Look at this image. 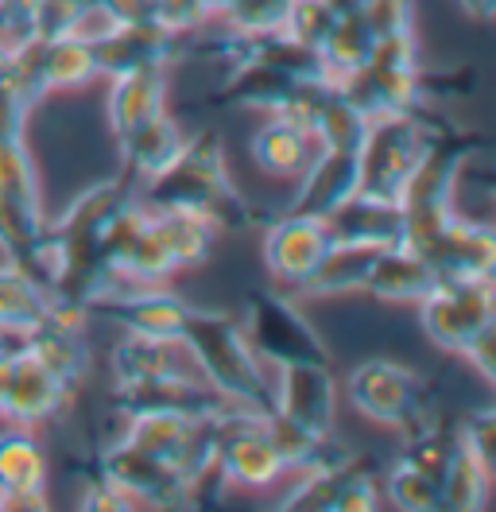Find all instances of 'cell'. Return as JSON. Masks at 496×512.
<instances>
[{"instance_id":"7dc6e473","label":"cell","mask_w":496,"mask_h":512,"mask_svg":"<svg viewBox=\"0 0 496 512\" xmlns=\"http://www.w3.org/2000/svg\"><path fill=\"white\" fill-rule=\"evenodd\" d=\"M326 4H330L338 16H345V12H361V4H365V0H326Z\"/></svg>"},{"instance_id":"4fadbf2b","label":"cell","mask_w":496,"mask_h":512,"mask_svg":"<svg viewBox=\"0 0 496 512\" xmlns=\"http://www.w3.org/2000/svg\"><path fill=\"white\" fill-rule=\"evenodd\" d=\"M357 191H361V160H357V152L318 148L310 156L307 171L299 175V187H295L291 206L283 214H307V218L330 222Z\"/></svg>"},{"instance_id":"bcb514c9","label":"cell","mask_w":496,"mask_h":512,"mask_svg":"<svg viewBox=\"0 0 496 512\" xmlns=\"http://www.w3.org/2000/svg\"><path fill=\"white\" fill-rule=\"evenodd\" d=\"M0 82H12V47L0 43Z\"/></svg>"},{"instance_id":"cb8c5ba5","label":"cell","mask_w":496,"mask_h":512,"mask_svg":"<svg viewBox=\"0 0 496 512\" xmlns=\"http://www.w3.org/2000/svg\"><path fill=\"white\" fill-rule=\"evenodd\" d=\"M334 237L345 241H372V245H400L403 241V210L400 202H384L372 194H353L338 214L330 218Z\"/></svg>"},{"instance_id":"ee69618b","label":"cell","mask_w":496,"mask_h":512,"mask_svg":"<svg viewBox=\"0 0 496 512\" xmlns=\"http://www.w3.org/2000/svg\"><path fill=\"white\" fill-rule=\"evenodd\" d=\"M0 509H20V512H28V509H35V512H43L47 509V493L39 489V493H0Z\"/></svg>"},{"instance_id":"277c9868","label":"cell","mask_w":496,"mask_h":512,"mask_svg":"<svg viewBox=\"0 0 496 512\" xmlns=\"http://www.w3.org/2000/svg\"><path fill=\"white\" fill-rule=\"evenodd\" d=\"M47 237V218L39 206V175L24 136L0 140V253L8 264L35 276V260Z\"/></svg>"},{"instance_id":"7bdbcfd3","label":"cell","mask_w":496,"mask_h":512,"mask_svg":"<svg viewBox=\"0 0 496 512\" xmlns=\"http://www.w3.org/2000/svg\"><path fill=\"white\" fill-rule=\"evenodd\" d=\"M97 8L117 24H152L155 20V0H97Z\"/></svg>"},{"instance_id":"6da1fadb","label":"cell","mask_w":496,"mask_h":512,"mask_svg":"<svg viewBox=\"0 0 496 512\" xmlns=\"http://www.w3.org/2000/svg\"><path fill=\"white\" fill-rule=\"evenodd\" d=\"M132 198L144 210H194V214L210 218L217 233L245 229L252 222V206L225 171L221 140L214 128L186 136L175 163L167 171H159L155 179L140 183V191H132Z\"/></svg>"},{"instance_id":"e0dca14e","label":"cell","mask_w":496,"mask_h":512,"mask_svg":"<svg viewBox=\"0 0 496 512\" xmlns=\"http://www.w3.org/2000/svg\"><path fill=\"white\" fill-rule=\"evenodd\" d=\"M179 35H171L159 24H124L113 28L101 39H93V59H97V74L105 78H121L132 70H148V66H167L175 55Z\"/></svg>"},{"instance_id":"44dd1931","label":"cell","mask_w":496,"mask_h":512,"mask_svg":"<svg viewBox=\"0 0 496 512\" xmlns=\"http://www.w3.org/2000/svg\"><path fill=\"white\" fill-rule=\"evenodd\" d=\"M314 156V132L291 117L268 113L264 128L252 136V160L272 179H299Z\"/></svg>"},{"instance_id":"d4e9b609","label":"cell","mask_w":496,"mask_h":512,"mask_svg":"<svg viewBox=\"0 0 496 512\" xmlns=\"http://www.w3.org/2000/svg\"><path fill=\"white\" fill-rule=\"evenodd\" d=\"M155 233L163 237L167 253L175 256L179 272L183 268H198L206 256L214 253V241L221 237L217 225L194 210H148Z\"/></svg>"},{"instance_id":"d6986e66","label":"cell","mask_w":496,"mask_h":512,"mask_svg":"<svg viewBox=\"0 0 496 512\" xmlns=\"http://www.w3.org/2000/svg\"><path fill=\"white\" fill-rule=\"evenodd\" d=\"M186 144V132L179 128L175 117L167 113H155L152 121H144L140 128H132L128 136L121 140V152H124V183H148L155 179L159 171H167L175 156L183 152Z\"/></svg>"},{"instance_id":"52a82bcc","label":"cell","mask_w":496,"mask_h":512,"mask_svg":"<svg viewBox=\"0 0 496 512\" xmlns=\"http://www.w3.org/2000/svg\"><path fill=\"white\" fill-rule=\"evenodd\" d=\"M419 322L434 346L450 353H465L477 338L496 330V288L493 276L462 280V276H438L419 303Z\"/></svg>"},{"instance_id":"9a60e30c","label":"cell","mask_w":496,"mask_h":512,"mask_svg":"<svg viewBox=\"0 0 496 512\" xmlns=\"http://www.w3.org/2000/svg\"><path fill=\"white\" fill-rule=\"evenodd\" d=\"M74 388L55 377L28 346H20L16 361H12V381H8V396H4V419L16 427H39L47 419H55L70 404Z\"/></svg>"},{"instance_id":"ffe728a7","label":"cell","mask_w":496,"mask_h":512,"mask_svg":"<svg viewBox=\"0 0 496 512\" xmlns=\"http://www.w3.org/2000/svg\"><path fill=\"white\" fill-rule=\"evenodd\" d=\"M109 128L121 144L132 128L152 121L155 113H163L167 105V66H148V70H132L121 78H109Z\"/></svg>"},{"instance_id":"8992f818","label":"cell","mask_w":496,"mask_h":512,"mask_svg":"<svg viewBox=\"0 0 496 512\" xmlns=\"http://www.w3.org/2000/svg\"><path fill=\"white\" fill-rule=\"evenodd\" d=\"M353 105H361L369 117L380 113H407L427 105L423 97V66H419V47L415 32L384 35L372 39V51L357 74H349L338 86Z\"/></svg>"},{"instance_id":"4316f807","label":"cell","mask_w":496,"mask_h":512,"mask_svg":"<svg viewBox=\"0 0 496 512\" xmlns=\"http://www.w3.org/2000/svg\"><path fill=\"white\" fill-rule=\"evenodd\" d=\"M47 485V454L31 427L0 431V493H39Z\"/></svg>"},{"instance_id":"8d00e7d4","label":"cell","mask_w":496,"mask_h":512,"mask_svg":"<svg viewBox=\"0 0 496 512\" xmlns=\"http://www.w3.org/2000/svg\"><path fill=\"white\" fill-rule=\"evenodd\" d=\"M376 505H380V485H376V478H372V470L365 466V462L345 458L334 512H372Z\"/></svg>"},{"instance_id":"d590c367","label":"cell","mask_w":496,"mask_h":512,"mask_svg":"<svg viewBox=\"0 0 496 512\" xmlns=\"http://www.w3.org/2000/svg\"><path fill=\"white\" fill-rule=\"evenodd\" d=\"M334 24H338V12H334L326 0H291L287 20H283V32L291 35L295 43L318 51V47L326 43V35H330Z\"/></svg>"},{"instance_id":"b9f144b4","label":"cell","mask_w":496,"mask_h":512,"mask_svg":"<svg viewBox=\"0 0 496 512\" xmlns=\"http://www.w3.org/2000/svg\"><path fill=\"white\" fill-rule=\"evenodd\" d=\"M82 509H101V512H124L132 509V501L124 497L121 489L113 485V481L105 478V474H97V478L82 489Z\"/></svg>"},{"instance_id":"2e32d148","label":"cell","mask_w":496,"mask_h":512,"mask_svg":"<svg viewBox=\"0 0 496 512\" xmlns=\"http://www.w3.org/2000/svg\"><path fill=\"white\" fill-rule=\"evenodd\" d=\"M438 276H462V280H485L496 272V233L489 222L454 214L450 222L423 245Z\"/></svg>"},{"instance_id":"7a4b0ae2","label":"cell","mask_w":496,"mask_h":512,"mask_svg":"<svg viewBox=\"0 0 496 512\" xmlns=\"http://www.w3.org/2000/svg\"><path fill=\"white\" fill-rule=\"evenodd\" d=\"M179 346L194 361L198 377L210 384L225 404H237L248 412L272 408V365H264L252 353L241 315L190 307Z\"/></svg>"},{"instance_id":"7402d4cb","label":"cell","mask_w":496,"mask_h":512,"mask_svg":"<svg viewBox=\"0 0 496 512\" xmlns=\"http://www.w3.org/2000/svg\"><path fill=\"white\" fill-rule=\"evenodd\" d=\"M384 245H372V241H345L334 237V245L326 249L322 264L314 268L303 295L307 299H341V295H353V291H365V276H369L372 260Z\"/></svg>"},{"instance_id":"7c38bea8","label":"cell","mask_w":496,"mask_h":512,"mask_svg":"<svg viewBox=\"0 0 496 512\" xmlns=\"http://www.w3.org/2000/svg\"><path fill=\"white\" fill-rule=\"evenodd\" d=\"M97 474H105L128 501H148L155 509H186L183 474L155 462L152 454L132 447L128 439H117L113 447L101 450Z\"/></svg>"},{"instance_id":"4dcf8cb0","label":"cell","mask_w":496,"mask_h":512,"mask_svg":"<svg viewBox=\"0 0 496 512\" xmlns=\"http://www.w3.org/2000/svg\"><path fill=\"white\" fill-rule=\"evenodd\" d=\"M369 113L361 105H353L349 97L341 94L338 86L330 90V97L322 101L318 117H314V144L318 148H338V152H361L365 132H369Z\"/></svg>"},{"instance_id":"9c48e42d","label":"cell","mask_w":496,"mask_h":512,"mask_svg":"<svg viewBox=\"0 0 496 512\" xmlns=\"http://www.w3.org/2000/svg\"><path fill=\"white\" fill-rule=\"evenodd\" d=\"M93 311L121 322L124 334L152 338V342H179L190 315V307L163 284H124V280L105 291L90 307V315Z\"/></svg>"},{"instance_id":"60d3db41","label":"cell","mask_w":496,"mask_h":512,"mask_svg":"<svg viewBox=\"0 0 496 512\" xmlns=\"http://www.w3.org/2000/svg\"><path fill=\"white\" fill-rule=\"evenodd\" d=\"M31 105L12 90V82H0V140L4 136H24Z\"/></svg>"},{"instance_id":"484cf974","label":"cell","mask_w":496,"mask_h":512,"mask_svg":"<svg viewBox=\"0 0 496 512\" xmlns=\"http://www.w3.org/2000/svg\"><path fill=\"white\" fill-rule=\"evenodd\" d=\"M51 311H55V303H51L47 288L31 272L4 260V268H0V330L28 334Z\"/></svg>"},{"instance_id":"d6a6232c","label":"cell","mask_w":496,"mask_h":512,"mask_svg":"<svg viewBox=\"0 0 496 512\" xmlns=\"http://www.w3.org/2000/svg\"><path fill=\"white\" fill-rule=\"evenodd\" d=\"M93 0H35L31 8V35L51 43V39H66L78 35L86 16H90Z\"/></svg>"},{"instance_id":"83f0119b","label":"cell","mask_w":496,"mask_h":512,"mask_svg":"<svg viewBox=\"0 0 496 512\" xmlns=\"http://www.w3.org/2000/svg\"><path fill=\"white\" fill-rule=\"evenodd\" d=\"M489 485H493V470L481 458H473L458 439V450L450 454L442 481H438V509L481 512L489 505Z\"/></svg>"},{"instance_id":"74e56055","label":"cell","mask_w":496,"mask_h":512,"mask_svg":"<svg viewBox=\"0 0 496 512\" xmlns=\"http://www.w3.org/2000/svg\"><path fill=\"white\" fill-rule=\"evenodd\" d=\"M361 16L369 24L372 39L415 32V4L411 0H365Z\"/></svg>"},{"instance_id":"1f68e13d","label":"cell","mask_w":496,"mask_h":512,"mask_svg":"<svg viewBox=\"0 0 496 512\" xmlns=\"http://www.w3.org/2000/svg\"><path fill=\"white\" fill-rule=\"evenodd\" d=\"M264 423H268V435H272V447L279 450L283 466L287 470H307L322 458H334V447H330V435H318L295 419L279 416V412H264Z\"/></svg>"},{"instance_id":"ba28073f","label":"cell","mask_w":496,"mask_h":512,"mask_svg":"<svg viewBox=\"0 0 496 512\" xmlns=\"http://www.w3.org/2000/svg\"><path fill=\"white\" fill-rule=\"evenodd\" d=\"M245 338L252 353L264 365H295V361H326L330 350L318 338V330L307 322V315L291 303V295L283 288H260L245 299Z\"/></svg>"},{"instance_id":"603a6c76","label":"cell","mask_w":496,"mask_h":512,"mask_svg":"<svg viewBox=\"0 0 496 512\" xmlns=\"http://www.w3.org/2000/svg\"><path fill=\"white\" fill-rule=\"evenodd\" d=\"M183 373L186 369H183V346L179 342H152V338L124 334L121 342H117V350H113L117 392L163 381V377H183Z\"/></svg>"},{"instance_id":"ac0fdd59","label":"cell","mask_w":496,"mask_h":512,"mask_svg":"<svg viewBox=\"0 0 496 512\" xmlns=\"http://www.w3.org/2000/svg\"><path fill=\"white\" fill-rule=\"evenodd\" d=\"M434 284H438V268L431 264V256L407 241L384 245L365 276V291L384 303H419Z\"/></svg>"},{"instance_id":"681fc988","label":"cell","mask_w":496,"mask_h":512,"mask_svg":"<svg viewBox=\"0 0 496 512\" xmlns=\"http://www.w3.org/2000/svg\"><path fill=\"white\" fill-rule=\"evenodd\" d=\"M12 4H20V8H28V12L35 8V0H12Z\"/></svg>"},{"instance_id":"ab89813d","label":"cell","mask_w":496,"mask_h":512,"mask_svg":"<svg viewBox=\"0 0 496 512\" xmlns=\"http://www.w3.org/2000/svg\"><path fill=\"white\" fill-rule=\"evenodd\" d=\"M458 439H462V447L469 450L473 458H481V462L493 470V462H496V412L493 408H481V412H473V416L465 419Z\"/></svg>"},{"instance_id":"c3c4849f","label":"cell","mask_w":496,"mask_h":512,"mask_svg":"<svg viewBox=\"0 0 496 512\" xmlns=\"http://www.w3.org/2000/svg\"><path fill=\"white\" fill-rule=\"evenodd\" d=\"M206 4H210V12H214V16H221V12H225L233 0H206Z\"/></svg>"},{"instance_id":"e575fe53","label":"cell","mask_w":496,"mask_h":512,"mask_svg":"<svg viewBox=\"0 0 496 512\" xmlns=\"http://www.w3.org/2000/svg\"><path fill=\"white\" fill-rule=\"evenodd\" d=\"M287 8H291V0H233L221 12V20L237 35H268L283 32Z\"/></svg>"},{"instance_id":"5bb4252c","label":"cell","mask_w":496,"mask_h":512,"mask_svg":"<svg viewBox=\"0 0 496 512\" xmlns=\"http://www.w3.org/2000/svg\"><path fill=\"white\" fill-rule=\"evenodd\" d=\"M202 419L206 416H190L179 408H132V412H124L121 439L183 474L186 462L194 458V450L202 443Z\"/></svg>"},{"instance_id":"5b68a950","label":"cell","mask_w":496,"mask_h":512,"mask_svg":"<svg viewBox=\"0 0 496 512\" xmlns=\"http://www.w3.org/2000/svg\"><path fill=\"white\" fill-rule=\"evenodd\" d=\"M431 101L407 113H380L369 121L365 144L357 152L361 160V194L400 202L407 175L415 171L419 156L431 144Z\"/></svg>"},{"instance_id":"f6af8a7d","label":"cell","mask_w":496,"mask_h":512,"mask_svg":"<svg viewBox=\"0 0 496 512\" xmlns=\"http://www.w3.org/2000/svg\"><path fill=\"white\" fill-rule=\"evenodd\" d=\"M458 8H462L469 20H477V24H489L496 12V0H454Z\"/></svg>"},{"instance_id":"f35d334b","label":"cell","mask_w":496,"mask_h":512,"mask_svg":"<svg viewBox=\"0 0 496 512\" xmlns=\"http://www.w3.org/2000/svg\"><path fill=\"white\" fill-rule=\"evenodd\" d=\"M210 4L206 0H155V24L167 28L171 35L198 32L210 20Z\"/></svg>"},{"instance_id":"f546056e","label":"cell","mask_w":496,"mask_h":512,"mask_svg":"<svg viewBox=\"0 0 496 512\" xmlns=\"http://www.w3.org/2000/svg\"><path fill=\"white\" fill-rule=\"evenodd\" d=\"M369 51H372V32L361 12L338 16V24L330 28L326 43L318 47L322 66H326V74H330L334 86H341L349 74H357V70L365 66V59H369Z\"/></svg>"},{"instance_id":"8fae6325","label":"cell","mask_w":496,"mask_h":512,"mask_svg":"<svg viewBox=\"0 0 496 512\" xmlns=\"http://www.w3.org/2000/svg\"><path fill=\"white\" fill-rule=\"evenodd\" d=\"M272 412L295 419L318 435L334 431L338 419V381L326 361H295L272 369Z\"/></svg>"},{"instance_id":"836d02e7","label":"cell","mask_w":496,"mask_h":512,"mask_svg":"<svg viewBox=\"0 0 496 512\" xmlns=\"http://www.w3.org/2000/svg\"><path fill=\"white\" fill-rule=\"evenodd\" d=\"M388 497L403 512H438V481L423 474L419 466H411L407 458H400L388 470Z\"/></svg>"},{"instance_id":"30bf717a","label":"cell","mask_w":496,"mask_h":512,"mask_svg":"<svg viewBox=\"0 0 496 512\" xmlns=\"http://www.w3.org/2000/svg\"><path fill=\"white\" fill-rule=\"evenodd\" d=\"M334 245V229L322 218L307 214H283L264 229V264L276 280V288L299 291L322 264L326 249Z\"/></svg>"},{"instance_id":"3957f363","label":"cell","mask_w":496,"mask_h":512,"mask_svg":"<svg viewBox=\"0 0 496 512\" xmlns=\"http://www.w3.org/2000/svg\"><path fill=\"white\" fill-rule=\"evenodd\" d=\"M345 396L365 419L396 431L403 439H415V435L438 427V412L427 400L423 381L411 369H403L400 361L376 357V361L357 365L345 381Z\"/></svg>"},{"instance_id":"f1b7e54d","label":"cell","mask_w":496,"mask_h":512,"mask_svg":"<svg viewBox=\"0 0 496 512\" xmlns=\"http://www.w3.org/2000/svg\"><path fill=\"white\" fill-rule=\"evenodd\" d=\"M43 78H47V94H74L86 90L93 78H101L90 39L66 35L43 43Z\"/></svg>"}]
</instances>
